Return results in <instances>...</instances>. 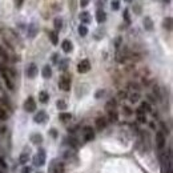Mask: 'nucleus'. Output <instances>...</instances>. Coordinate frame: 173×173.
I'll list each match as a JSON object with an SVG mask.
<instances>
[{"label":"nucleus","instance_id":"nucleus-32","mask_svg":"<svg viewBox=\"0 0 173 173\" xmlns=\"http://www.w3.org/2000/svg\"><path fill=\"white\" fill-rule=\"evenodd\" d=\"M67 65H68V60H67V59L61 60V61L59 63V67H60L59 69H61V71H65V69H67Z\"/></svg>","mask_w":173,"mask_h":173},{"label":"nucleus","instance_id":"nucleus-41","mask_svg":"<svg viewBox=\"0 0 173 173\" xmlns=\"http://www.w3.org/2000/svg\"><path fill=\"white\" fill-rule=\"evenodd\" d=\"M126 96H128V95H126V92H120V93H119V97H120V99H125Z\"/></svg>","mask_w":173,"mask_h":173},{"label":"nucleus","instance_id":"nucleus-47","mask_svg":"<svg viewBox=\"0 0 173 173\" xmlns=\"http://www.w3.org/2000/svg\"><path fill=\"white\" fill-rule=\"evenodd\" d=\"M164 3H171V0H164Z\"/></svg>","mask_w":173,"mask_h":173},{"label":"nucleus","instance_id":"nucleus-19","mask_svg":"<svg viewBox=\"0 0 173 173\" xmlns=\"http://www.w3.org/2000/svg\"><path fill=\"white\" fill-rule=\"evenodd\" d=\"M48 36H49V40H51V43L53 45H56L59 43V38H57V32L56 31H51L48 33Z\"/></svg>","mask_w":173,"mask_h":173},{"label":"nucleus","instance_id":"nucleus-42","mask_svg":"<svg viewBox=\"0 0 173 173\" xmlns=\"http://www.w3.org/2000/svg\"><path fill=\"white\" fill-rule=\"evenodd\" d=\"M57 57H59L57 53H53V56H52V61H53V63H57Z\"/></svg>","mask_w":173,"mask_h":173},{"label":"nucleus","instance_id":"nucleus-12","mask_svg":"<svg viewBox=\"0 0 173 173\" xmlns=\"http://www.w3.org/2000/svg\"><path fill=\"white\" fill-rule=\"evenodd\" d=\"M96 20H97L99 24H103L106 20V13L104 9H97V11H96Z\"/></svg>","mask_w":173,"mask_h":173},{"label":"nucleus","instance_id":"nucleus-10","mask_svg":"<svg viewBox=\"0 0 173 173\" xmlns=\"http://www.w3.org/2000/svg\"><path fill=\"white\" fill-rule=\"evenodd\" d=\"M95 124H96V128H97L99 131H103V129L106 126V124H108V120L105 117H97L95 121Z\"/></svg>","mask_w":173,"mask_h":173},{"label":"nucleus","instance_id":"nucleus-28","mask_svg":"<svg viewBox=\"0 0 173 173\" xmlns=\"http://www.w3.org/2000/svg\"><path fill=\"white\" fill-rule=\"evenodd\" d=\"M140 100V93L136 92V93H132L131 96H129V101L131 103H137Z\"/></svg>","mask_w":173,"mask_h":173},{"label":"nucleus","instance_id":"nucleus-39","mask_svg":"<svg viewBox=\"0 0 173 173\" xmlns=\"http://www.w3.org/2000/svg\"><path fill=\"white\" fill-rule=\"evenodd\" d=\"M31 166H24V168H23V171H21V173H31Z\"/></svg>","mask_w":173,"mask_h":173},{"label":"nucleus","instance_id":"nucleus-24","mask_svg":"<svg viewBox=\"0 0 173 173\" xmlns=\"http://www.w3.org/2000/svg\"><path fill=\"white\" fill-rule=\"evenodd\" d=\"M53 25H55V31L56 32L60 31V29L63 28V20L60 19V18H56L55 21H53Z\"/></svg>","mask_w":173,"mask_h":173},{"label":"nucleus","instance_id":"nucleus-4","mask_svg":"<svg viewBox=\"0 0 173 173\" xmlns=\"http://www.w3.org/2000/svg\"><path fill=\"white\" fill-rule=\"evenodd\" d=\"M89 69H91V63H89L88 59H84L79 63V65H77L79 73H86V72H89Z\"/></svg>","mask_w":173,"mask_h":173},{"label":"nucleus","instance_id":"nucleus-21","mask_svg":"<svg viewBox=\"0 0 173 173\" xmlns=\"http://www.w3.org/2000/svg\"><path fill=\"white\" fill-rule=\"evenodd\" d=\"M59 119L61 120L63 122H67V121H71V119H72V115L71 113H67V112H63V113H60L59 115Z\"/></svg>","mask_w":173,"mask_h":173},{"label":"nucleus","instance_id":"nucleus-44","mask_svg":"<svg viewBox=\"0 0 173 173\" xmlns=\"http://www.w3.org/2000/svg\"><path fill=\"white\" fill-rule=\"evenodd\" d=\"M136 113H137V115H145V112L142 111L141 108H137V109H136Z\"/></svg>","mask_w":173,"mask_h":173},{"label":"nucleus","instance_id":"nucleus-40","mask_svg":"<svg viewBox=\"0 0 173 173\" xmlns=\"http://www.w3.org/2000/svg\"><path fill=\"white\" fill-rule=\"evenodd\" d=\"M23 3H24V0H15V4L18 8H20V7L23 5Z\"/></svg>","mask_w":173,"mask_h":173},{"label":"nucleus","instance_id":"nucleus-7","mask_svg":"<svg viewBox=\"0 0 173 173\" xmlns=\"http://www.w3.org/2000/svg\"><path fill=\"white\" fill-rule=\"evenodd\" d=\"M27 76H28L29 79H33L36 75H38V67H36L35 63H32V64L28 65V68H27Z\"/></svg>","mask_w":173,"mask_h":173},{"label":"nucleus","instance_id":"nucleus-35","mask_svg":"<svg viewBox=\"0 0 173 173\" xmlns=\"http://www.w3.org/2000/svg\"><path fill=\"white\" fill-rule=\"evenodd\" d=\"M122 111H124V113L126 116H131L132 115V109L129 108V106H124V108H122Z\"/></svg>","mask_w":173,"mask_h":173},{"label":"nucleus","instance_id":"nucleus-38","mask_svg":"<svg viewBox=\"0 0 173 173\" xmlns=\"http://www.w3.org/2000/svg\"><path fill=\"white\" fill-rule=\"evenodd\" d=\"M103 95H104V91H103V89H99L97 93H96V95H95V97H96V99H100Z\"/></svg>","mask_w":173,"mask_h":173},{"label":"nucleus","instance_id":"nucleus-3","mask_svg":"<svg viewBox=\"0 0 173 173\" xmlns=\"http://www.w3.org/2000/svg\"><path fill=\"white\" fill-rule=\"evenodd\" d=\"M44 162H45V152H44V149H39L38 155L33 158V164L36 166H41V165H44Z\"/></svg>","mask_w":173,"mask_h":173},{"label":"nucleus","instance_id":"nucleus-48","mask_svg":"<svg viewBox=\"0 0 173 173\" xmlns=\"http://www.w3.org/2000/svg\"><path fill=\"white\" fill-rule=\"evenodd\" d=\"M124 2H126V3H131V2H132V0H124Z\"/></svg>","mask_w":173,"mask_h":173},{"label":"nucleus","instance_id":"nucleus-49","mask_svg":"<svg viewBox=\"0 0 173 173\" xmlns=\"http://www.w3.org/2000/svg\"><path fill=\"white\" fill-rule=\"evenodd\" d=\"M3 131H4V129H0V133H2V132H3Z\"/></svg>","mask_w":173,"mask_h":173},{"label":"nucleus","instance_id":"nucleus-20","mask_svg":"<svg viewBox=\"0 0 173 173\" xmlns=\"http://www.w3.org/2000/svg\"><path fill=\"white\" fill-rule=\"evenodd\" d=\"M108 120L111 122H116L119 120V115H117V112L116 111H109L108 112Z\"/></svg>","mask_w":173,"mask_h":173},{"label":"nucleus","instance_id":"nucleus-45","mask_svg":"<svg viewBox=\"0 0 173 173\" xmlns=\"http://www.w3.org/2000/svg\"><path fill=\"white\" fill-rule=\"evenodd\" d=\"M0 165H2V168H7V164L4 162V160L0 157Z\"/></svg>","mask_w":173,"mask_h":173},{"label":"nucleus","instance_id":"nucleus-43","mask_svg":"<svg viewBox=\"0 0 173 173\" xmlns=\"http://www.w3.org/2000/svg\"><path fill=\"white\" fill-rule=\"evenodd\" d=\"M120 44H121V38H117L116 39V48H119Z\"/></svg>","mask_w":173,"mask_h":173},{"label":"nucleus","instance_id":"nucleus-13","mask_svg":"<svg viewBox=\"0 0 173 173\" xmlns=\"http://www.w3.org/2000/svg\"><path fill=\"white\" fill-rule=\"evenodd\" d=\"M36 33H38V25L35 23H32V24L28 25V38L33 39L36 36Z\"/></svg>","mask_w":173,"mask_h":173},{"label":"nucleus","instance_id":"nucleus-30","mask_svg":"<svg viewBox=\"0 0 173 173\" xmlns=\"http://www.w3.org/2000/svg\"><path fill=\"white\" fill-rule=\"evenodd\" d=\"M28 155H27V153H21V155H20V157H19V161H20V164H27V162H28Z\"/></svg>","mask_w":173,"mask_h":173},{"label":"nucleus","instance_id":"nucleus-6","mask_svg":"<svg viewBox=\"0 0 173 173\" xmlns=\"http://www.w3.org/2000/svg\"><path fill=\"white\" fill-rule=\"evenodd\" d=\"M83 135H84L85 141H91V140L95 139V132H93L92 126H84L83 128Z\"/></svg>","mask_w":173,"mask_h":173},{"label":"nucleus","instance_id":"nucleus-31","mask_svg":"<svg viewBox=\"0 0 173 173\" xmlns=\"http://www.w3.org/2000/svg\"><path fill=\"white\" fill-rule=\"evenodd\" d=\"M111 8H112V11H119V8H120V2L119 0H113L112 4H111Z\"/></svg>","mask_w":173,"mask_h":173},{"label":"nucleus","instance_id":"nucleus-25","mask_svg":"<svg viewBox=\"0 0 173 173\" xmlns=\"http://www.w3.org/2000/svg\"><path fill=\"white\" fill-rule=\"evenodd\" d=\"M140 108L142 109L144 112H146V113H149V112H152V106H151V104H149L148 101H144V103H141V106Z\"/></svg>","mask_w":173,"mask_h":173},{"label":"nucleus","instance_id":"nucleus-33","mask_svg":"<svg viewBox=\"0 0 173 173\" xmlns=\"http://www.w3.org/2000/svg\"><path fill=\"white\" fill-rule=\"evenodd\" d=\"M69 145H72L73 148H77L79 141H77V140H76L75 137H69Z\"/></svg>","mask_w":173,"mask_h":173},{"label":"nucleus","instance_id":"nucleus-14","mask_svg":"<svg viewBox=\"0 0 173 173\" xmlns=\"http://www.w3.org/2000/svg\"><path fill=\"white\" fill-rule=\"evenodd\" d=\"M61 48H63V51H64L65 53H69V52H72L73 45H72V43L69 41V40H64V41L61 43Z\"/></svg>","mask_w":173,"mask_h":173},{"label":"nucleus","instance_id":"nucleus-17","mask_svg":"<svg viewBox=\"0 0 173 173\" xmlns=\"http://www.w3.org/2000/svg\"><path fill=\"white\" fill-rule=\"evenodd\" d=\"M39 101L43 103V104L48 103V101H49V95H48V92H45V91H41V92H40V93H39Z\"/></svg>","mask_w":173,"mask_h":173},{"label":"nucleus","instance_id":"nucleus-15","mask_svg":"<svg viewBox=\"0 0 173 173\" xmlns=\"http://www.w3.org/2000/svg\"><path fill=\"white\" fill-rule=\"evenodd\" d=\"M41 76H43V79H49L52 76V68L49 65H45L44 68H43V71H41Z\"/></svg>","mask_w":173,"mask_h":173},{"label":"nucleus","instance_id":"nucleus-23","mask_svg":"<svg viewBox=\"0 0 173 173\" xmlns=\"http://www.w3.org/2000/svg\"><path fill=\"white\" fill-rule=\"evenodd\" d=\"M162 25H164L165 29L171 31V29H172V18H171V16H168L166 19H164V21H162Z\"/></svg>","mask_w":173,"mask_h":173},{"label":"nucleus","instance_id":"nucleus-37","mask_svg":"<svg viewBox=\"0 0 173 173\" xmlns=\"http://www.w3.org/2000/svg\"><path fill=\"white\" fill-rule=\"evenodd\" d=\"M88 4H89V0H80V5H81L83 8H85Z\"/></svg>","mask_w":173,"mask_h":173},{"label":"nucleus","instance_id":"nucleus-50","mask_svg":"<svg viewBox=\"0 0 173 173\" xmlns=\"http://www.w3.org/2000/svg\"><path fill=\"white\" fill-rule=\"evenodd\" d=\"M0 173H2V172H0Z\"/></svg>","mask_w":173,"mask_h":173},{"label":"nucleus","instance_id":"nucleus-46","mask_svg":"<svg viewBox=\"0 0 173 173\" xmlns=\"http://www.w3.org/2000/svg\"><path fill=\"white\" fill-rule=\"evenodd\" d=\"M140 11H141V9H140V7H139V5H136V12L140 13Z\"/></svg>","mask_w":173,"mask_h":173},{"label":"nucleus","instance_id":"nucleus-22","mask_svg":"<svg viewBox=\"0 0 173 173\" xmlns=\"http://www.w3.org/2000/svg\"><path fill=\"white\" fill-rule=\"evenodd\" d=\"M116 105H117V103H116V100H109L108 103L105 104V109L106 111H115V108H116Z\"/></svg>","mask_w":173,"mask_h":173},{"label":"nucleus","instance_id":"nucleus-29","mask_svg":"<svg viewBox=\"0 0 173 173\" xmlns=\"http://www.w3.org/2000/svg\"><path fill=\"white\" fill-rule=\"evenodd\" d=\"M122 18H124V20L128 23V24H131V16H129V9L128 8L124 9V12H122Z\"/></svg>","mask_w":173,"mask_h":173},{"label":"nucleus","instance_id":"nucleus-5","mask_svg":"<svg viewBox=\"0 0 173 173\" xmlns=\"http://www.w3.org/2000/svg\"><path fill=\"white\" fill-rule=\"evenodd\" d=\"M156 145H157L158 149H162L165 146V135L164 132L158 131L156 133Z\"/></svg>","mask_w":173,"mask_h":173},{"label":"nucleus","instance_id":"nucleus-26","mask_svg":"<svg viewBox=\"0 0 173 173\" xmlns=\"http://www.w3.org/2000/svg\"><path fill=\"white\" fill-rule=\"evenodd\" d=\"M56 106H57V109H60V111H65L67 109V103L64 101V100H59V101L56 103Z\"/></svg>","mask_w":173,"mask_h":173},{"label":"nucleus","instance_id":"nucleus-27","mask_svg":"<svg viewBox=\"0 0 173 173\" xmlns=\"http://www.w3.org/2000/svg\"><path fill=\"white\" fill-rule=\"evenodd\" d=\"M79 35L83 36V38L86 36V35H88V28H86L85 25H80L79 27Z\"/></svg>","mask_w":173,"mask_h":173},{"label":"nucleus","instance_id":"nucleus-8","mask_svg":"<svg viewBox=\"0 0 173 173\" xmlns=\"http://www.w3.org/2000/svg\"><path fill=\"white\" fill-rule=\"evenodd\" d=\"M45 120H47V113L44 111H39L35 116H33V121L38 122V124H41V122H44Z\"/></svg>","mask_w":173,"mask_h":173},{"label":"nucleus","instance_id":"nucleus-11","mask_svg":"<svg viewBox=\"0 0 173 173\" xmlns=\"http://www.w3.org/2000/svg\"><path fill=\"white\" fill-rule=\"evenodd\" d=\"M80 21L83 23V24H89V23L92 21V18H91V13L89 12H86V11H84V12H81L80 13Z\"/></svg>","mask_w":173,"mask_h":173},{"label":"nucleus","instance_id":"nucleus-1","mask_svg":"<svg viewBox=\"0 0 173 173\" xmlns=\"http://www.w3.org/2000/svg\"><path fill=\"white\" fill-rule=\"evenodd\" d=\"M23 108H24V111L28 112V113L35 112V111H36V103H35V99H33L32 96H29V97L25 100V103H24V105H23Z\"/></svg>","mask_w":173,"mask_h":173},{"label":"nucleus","instance_id":"nucleus-36","mask_svg":"<svg viewBox=\"0 0 173 173\" xmlns=\"http://www.w3.org/2000/svg\"><path fill=\"white\" fill-rule=\"evenodd\" d=\"M49 133H51V136H52V137H57V131H56V129L55 128H52V129H49Z\"/></svg>","mask_w":173,"mask_h":173},{"label":"nucleus","instance_id":"nucleus-18","mask_svg":"<svg viewBox=\"0 0 173 173\" xmlns=\"http://www.w3.org/2000/svg\"><path fill=\"white\" fill-rule=\"evenodd\" d=\"M31 141L33 142V144H41L43 142V136L39 135V133H33V135L31 136Z\"/></svg>","mask_w":173,"mask_h":173},{"label":"nucleus","instance_id":"nucleus-16","mask_svg":"<svg viewBox=\"0 0 173 173\" xmlns=\"http://www.w3.org/2000/svg\"><path fill=\"white\" fill-rule=\"evenodd\" d=\"M153 21H152V19L149 18V16H145V19H144V28L146 29V31H152L153 29Z\"/></svg>","mask_w":173,"mask_h":173},{"label":"nucleus","instance_id":"nucleus-9","mask_svg":"<svg viewBox=\"0 0 173 173\" xmlns=\"http://www.w3.org/2000/svg\"><path fill=\"white\" fill-rule=\"evenodd\" d=\"M56 166H53V162H52V166L49 168V172L51 173H64V164L63 162H57L56 161Z\"/></svg>","mask_w":173,"mask_h":173},{"label":"nucleus","instance_id":"nucleus-2","mask_svg":"<svg viewBox=\"0 0 173 173\" xmlns=\"http://www.w3.org/2000/svg\"><path fill=\"white\" fill-rule=\"evenodd\" d=\"M59 88L63 89V91H65V92H68L69 89H71V77L67 76V75L63 76L59 81Z\"/></svg>","mask_w":173,"mask_h":173},{"label":"nucleus","instance_id":"nucleus-34","mask_svg":"<svg viewBox=\"0 0 173 173\" xmlns=\"http://www.w3.org/2000/svg\"><path fill=\"white\" fill-rule=\"evenodd\" d=\"M137 121L141 122V124H145L148 120H146V116L145 115H137Z\"/></svg>","mask_w":173,"mask_h":173}]
</instances>
